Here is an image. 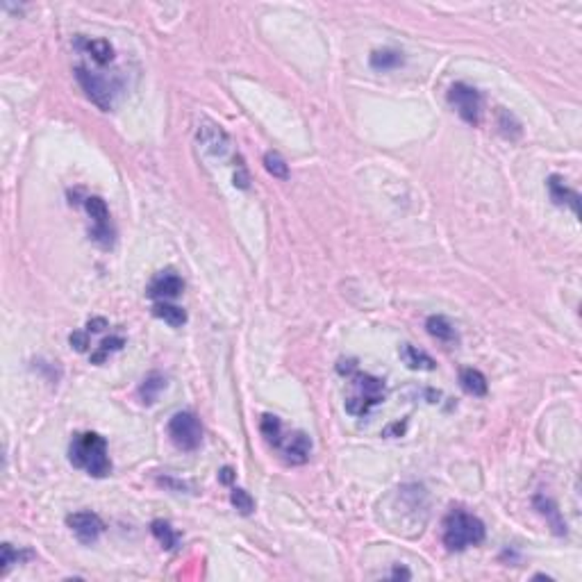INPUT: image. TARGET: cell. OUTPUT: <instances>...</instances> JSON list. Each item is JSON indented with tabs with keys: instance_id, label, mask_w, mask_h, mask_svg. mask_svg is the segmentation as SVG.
<instances>
[{
	"instance_id": "obj_1",
	"label": "cell",
	"mask_w": 582,
	"mask_h": 582,
	"mask_svg": "<svg viewBox=\"0 0 582 582\" xmlns=\"http://www.w3.org/2000/svg\"><path fill=\"white\" fill-rule=\"evenodd\" d=\"M69 460L73 467L84 469L91 478H107L112 473L107 441L96 433L75 435L69 446Z\"/></svg>"
},
{
	"instance_id": "obj_2",
	"label": "cell",
	"mask_w": 582,
	"mask_h": 582,
	"mask_svg": "<svg viewBox=\"0 0 582 582\" xmlns=\"http://www.w3.org/2000/svg\"><path fill=\"white\" fill-rule=\"evenodd\" d=\"M484 542V523L462 508L450 510L444 519V546L448 551L462 553L469 546H478Z\"/></svg>"
},
{
	"instance_id": "obj_3",
	"label": "cell",
	"mask_w": 582,
	"mask_h": 582,
	"mask_svg": "<svg viewBox=\"0 0 582 582\" xmlns=\"http://www.w3.org/2000/svg\"><path fill=\"white\" fill-rule=\"evenodd\" d=\"M169 437L180 450H196L202 444V426L193 412H178L169 421Z\"/></svg>"
},
{
	"instance_id": "obj_4",
	"label": "cell",
	"mask_w": 582,
	"mask_h": 582,
	"mask_svg": "<svg viewBox=\"0 0 582 582\" xmlns=\"http://www.w3.org/2000/svg\"><path fill=\"white\" fill-rule=\"evenodd\" d=\"M75 78H78L80 87L87 91V96L91 98V103H96L103 112H110L114 105V87L107 82L103 75L89 71L84 64H78L75 67Z\"/></svg>"
},
{
	"instance_id": "obj_5",
	"label": "cell",
	"mask_w": 582,
	"mask_h": 582,
	"mask_svg": "<svg viewBox=\"0 0 582 582\" xmlns=\"http://www.w3.org/2000/svg\"><path fill=\"white\" fill-rule=\"evenodd\" d=\"M448 103L455 107L457 114L464 118L469 125H478L480 123V107H482V98L476 87H471L467 82H455L448 89Z\"/></svg>"
},
{
	"instance_id": "obj_6",
	"label": "cell",
	"mask_w": 582,
	"mask_h": 582,
	"mask_svg": "<svg viewBox=\"0 0 582 582\" xmlns=\"http://www.w3.org/2000/svg\"><path fill=\"white\" fill-rule=\"evenodd\" d=\"M196 142L202 146V150H207L214 157H223L232 148L228 132L207 116H200V121L196 125Z\"/></svg>"
},
{
	"instance_id": "obj_7",
	"label": "cell",
	"mask_w": 582,
	"mask_h": 582,
	"mask_svg": "<svg viewBox=\"0 0 582 582\" xmlns=\"http://www.w3.org/2000/svg\"><path fill=\"white\" fill-rule=\"evenodd\" d=\"M84 207H87L89 217L93 219L91 239L103 248H110L114 244V230L110 228V210H107L105 200L101 196H89L84 198Z\"/></svg>"
},
{
	"instance_id": "obj_8",
	"label": "cell",
	"mask_w": 582,
	"mask_h": 582,
	"mask_svg": "<svg viewBox=\"0 0 582 582\" xmlns=\"http://www.w3.org/2000/svg\"><path fill=\"white\" fill-rule=\"evenodd\" d=\"M67 525L82 544H93L105 530V523L96 512H73L67 516Z\"/></svg>"
},
{
	"instance_id": "obj_9",
	"label": "cell",
	"mask_w": 582,
	"mask_h": 582,
	"mask_svg": "<svg viewBox=\"0 0 582 582\" xmlns=\"http://www.w3.org/2000/svg\"><path fill=\"white\" fill-rule=\"evenodd\" d=\"M182 291H185V280H182L176 271H161L150 280V285H148V296L155 300L178 298Z\"/></svg>"
},
{
	"instance_id": "obj_10",
	"label": "cell",
	"mask_w": 582,
	"mask_h": 582,
	"mask_svg": "<svg viewBox=\"0 0 582 582\" xmlns=\"http://www.w3.org/2000/svg\"><path fill=\"white\" fill-rule=\"evenodd\" d=\"M75 48L87 52V55L98 64V67H107L114 62V48L107 39H89V37H75Z\"/></svg>"
},
{
	"instance_id": "obj_11",
	"label": "cell",
	"mask_w": 582,
	"mask_h": 582,
	"mask_svg": "<svg viewBox=\"0 0 582 582\" xmlns=\"http://www.w3.org/2000/svg\"><path fill=\"white\" fill-rule=\"evenodd\" d=\"M285 452V460L289 464H305L309 460V452H312V441L305 433H294L289 435V439L285 444H280Z\"/></svg>"
},
{
	"instance_id": "obj_12",
	"label": "cell",
	"mask_w": 582,
	"mask_h": 582,
	"mask_svg": "<svg viewBox=\"0 0 582 582\" xmlns=\"http://www.w3.org/2000/svg\"><path fill=\"white\" fill-rule=\"evenodd\" d=\"M353 384L358 387V396L378 405L384 401V382L380 378H373L369 373H353Z\"/></svg>"
},
{
	"instance_id": "obj_13",
	"label": "cell",
	"mask_w": 582,
	"mask_h": 582,
	"mask_svg": "<svg viewBox=\"0 0 582 582\" xmlns=\"http://www.w3.org/2000/svg\"><path fill=\"white\" fill-rule=\"evenodd\" d=\"M548 193H551V200L555 205H569V207L574 210V214L580 212V196H578V191L569 189L564 185V180L559 178V176H551V178H548Z\"/></svg>"
},
{
	"instance_id": "obj_14",
	"label": "cell",
	"mask_w": 582,
	"mask_h": 582,
	"mask_svg": "<svg viewBox=\"0 0 582 582\" xmlns=\"http://www.w3.org/2000/svg\"><path fill=\"white\" fill-rule=\"evenodd\" d=\"M398 355H401V360L407 369H412V371H435V366H437L435 360L430 358L426 350H418L416 346H412V343H403Z\"/></svg>"
},
{
	"instance_id": "obj_15",
	"label": "cell",
	"mask_w": 582,
	"mask_h": 582,
	"mask_svg": "<svg viewBox=\"0 0 582 582\" xmlns=\"http://www.w3.org/2000/svg\"><path fill=\"white\" fill-rule=\"evenodd\" d=\"M535 508L539 510V514H544L548 521L553 525V532L555 535H566V523L562 521V516H559V510L555 508V503L548 498L544 493H537L535 496Z\"/></svg>"
},
{
	"instance_id": "obj_16",
	"label": "cell",
	"mask_w": 582,
	"mask_h": 582,
	"mask_svg": "<svg viewBox=\"0 0 582 582\" xmlns=\"http://www.w3.org/2000/svg\"><path fill=\"white\" fill-rule=\"evenodd\" d=\"M426 330H428L430 335H433L437 341H444V343L457 341V332H455V328H452V323H450L446 316H441V314L428 316V321H426Z\"/></svg>"
},
{
	"instance_id": "obj_17",
	"label": "cell",
	"mask_w": 582,
	"mask_h": 582,
	"mask_svg": "<svg viewBox=\"0 0 582 582\" xmlns=\"http://www.w3.org/2000/svg\"><path fill=\"white\" fill-rule=\"evenodd\" d=\"M153 314L161 321H166L171 328H182L187 323V312L178 305L166 303V300H157L153 305Z\"/></svg>"
},
{
	"instance_id": "obj_18",
	"label": "cell",
	"mask_w": 582,
	"mask_h": 582,
	"mask_svg": "<svg viewBox=\"0 0 582 582\" xmlns=\"http://www.w3.org/2000/svg\"><path fill=\"white\" fill-rule=\"evenodd\" d=\"M460 384L462 389L471 396H484L487 394V378L478 369H462L460 371Z\"/></svg>"
},
{
	"instance_id": "obj_19",
	"label": "cell",
	"mask_w": 582,
	"mask_h": 582,
	"mask_svg": "<svg viewBox=\"0 0 582 582\" xmlns=\"http://www.w3.org/2000/svg\"><path fill=\"white\" fill-rule=\"evenodd\" d=\"M166 387V378L159 373H150L148 378L144 380V384L139 387V398H142L144 405H153L157 401L159 392Z\"/></svg>"
},
{
	"instance_id": "obj_20",
	"label": "cell",
	"mask_w": 582,
	"mask_h": 582,
	"mask_svg": "<svg viewBox=\"0 0 582 582\" xmlns=\"http://www.w3.org/2000/svg\"><path fill=\"white\" fill-rule=\"evenodd\" d=\"M371 67L378 71H387V69H396L398 64H403V52L384 48V50H373L371 52Z\"/></svg>"
},
{
	"instance_id": "obj_21",
	"label": "cell",
	"mask_w": 582,
	"mask_h": 582,
	"mask_svg": "<svg viewBox=\"0 0 582 582\" xmlns=\"http://www.w3.org/2000/svg\"><path fill=\"white\" fill-rule=\"evenodd\" d=\"M150 532L155 535V539L161 544V548H166V551H173V548L178 546V535L166 521H161V519L153 521L150 523Z\"/></svg>"
},
{
	"instance_id": "obj_22",
	"label": "cell",
	"mask_w": 582,
	"mask_h": 582,
	"mask_svg": "<svg viewBox=\"0 0 582 582\" xmlns=\"http://www.w3.org/2000/svg\"><path fill=\"white\" fill-rule=\"evenodd\" d=\"M260 430H262V435L266 437L268 444L280 446V437H283V423H280L278 416L264 414L262 416V423H260Z\"/></svg>"
},
{
	"instance_id": "obj_23",
	"label": "cell",
	"mask_w": 582,
	"mask_h": 582,
	"mask_svg": "<svg viewBox=\"0 0 582 582\" xmlns=\"http://www.w3.org/2000/svg\"><path fill=\"white\" fill-rule=\"evenodd\" d=\"M264 166L266 171L271 173L273 178H280V180H287L289 178V166H287V161L283 159V155L275 153V150H268V153L264 155Z\"/></svg>"
},
{
	"instance_id": "obj_24",
	"label": "cell",
	"mask_w": 582,
	"mask_h": 582,
	"mask_svg": "<svg viewBox=\"0 0 582 582\" xmlns=\"http://www.w3.org/2000/svg\"><path fill=\"white\" fill-rule=\"evenodd\" d=\"M123 346H125V339H123V337H110V339H103V343H101V350L96 353V355H91V362H93V364H103V362L107 360V355L114 353V350H121Z\"/></svg>"
},
{
	"instance_id": "obj_25",
	"label": "cell",
	"mask_w": 582,
	"mask_h": 582,
	"mask_svg": "<svg viewBox=\"0 0 582 582\" xmlns=\"http://www.w3.org/2000/svg\"><path fill=\"white\" fill-rule=\"evenodd\" d=\"M230 501H232V505H234V508L239 510L244 516L253 514V510H255V501L251 498V493L244 491V489H239V487H234V489H232Z\"/></svg>"
},
{
	"instance_id": "obj_26",
	"label": "cell",
	"mask_w": 582,
	"mask_h": 582,
	"mask_svg": "<svg viewBox=\"0 0 582 582\" xmlns=\"http://www.w3.org/2000/svg\"><path fill=\"white\" fill-rule=\"evenodd\" d=\"M371 407H373V403L366 401V398H362V396H358V394L346 398V412L353 414V416H366L371 412Z\"/></svg>"
},
{
	"instance_id": "obj_27",
	"label": "cell",
	"mask_w": 582,
	"mask_h": 582,
	"mask_svg": "<svg viewBox=\"0 0 582 582\" xmlns=\"http://www.w3.org/2000/svg\"><path fill=\"white\" fill-rule=\"evenodd\" d=\"M21 557H23V555L16 553L12 546L3 544V559H0V564H3V566H0V571H3V574H7V569L12 566V562H18Z\"/></svg>"
},
{
	"instance_id": "obj_28",
	"label": "cell",
	"mask_w": 582,
	"mask_h": 582,
	"mask_svg": "<svg viewBox=\"0 0 582 582\" xmlns=\"http://www.w3.org/2000/svg\"><path fill=\"white\" fill-rule=\"evenodd\" d=\"M69 341H71V346H73L75 350H78V353H84V350H87V346H89V337H87V332H80V330L71 332Z\"/></svg>"
},
{
	"instance_id": "obj_29",
	"label": "cell",
	"mask_w": 582,
	"mask_h": 582,
	"mask_svg": "<svg viewBox=\"0 0 582 582\" xmlns=\"http://www.w3.org/2000/svg\"><path fill=\"white\" fill-rule=\"evenodd\" d=\"M405 430H407V421H403V423H401V421H396V423L387 426V428L382 430V437H389V439H392V437H401V435L405 433Z\"/></svg>"
},
{
	"instance_id": "obj_30",
	"label": "cell",
	"mask_w": 582,
	"mask_h": 582,
	"mask_svg": "<svg viewBox=\"0 0 582 582\" xmlns=\"http://www.w3.org/2000/svg\"><path fill=\"white\" fill-rule=\"evenodd\" d=\"M337 371H339L341 375H353L355 371H358V364H355V360H339Z\"/></svg>"
},
{
	"instance_id": "obj_31",
	"label": "cell",
	"mask_w": 582,
	"mask_h": 582,
	"mask_svg": "<svg viewBox=\"0 0 582 582\" xmlns=\"http://www.w3.org/2000/svg\"><path fill=\"white\" fill-rule=\"evenodd\" d=\"M107 328V321L103 319V316H96V319H91L89 323H87V330L89 332H101V330H105Z\"/></svg>"
},
{
	"instance_id": "obj_32",
	"label": "cell",
	"mask_w": 582,
	"mask_h": 582,
	"mask_svg": "<svg viewBox=\"0 0 582 582\" xmlns=\"http://www.w3.org/2000/svg\"><path fill=\"white\" fill-rule=\"evenodd\" d=\"M248 182H251V178H248L246 169L241 166V171H239V173L234 176V187H239V189H248Z\"/></svg>"
},
{
	"instance_id": "obj_33",
	"label": "cell",
	"mask_w": 582,
	"mask_h": 582,
	"mask_svg": "<svg viewBox=\"0 0 582 582\" xmlns=\"http://www.w3.org/2000/svg\"><path fill=\"white\" fill-rule=\"evenodd\" d=\"M392 578H394V580H398V578L409 580V578H412V574H409V571H407L405 566H396V569L392 571Z\"/></svg>"
},
{
	"instance_id": "obj_34",
	"label": "cell",
	"mask_w": 582,
	"mask_h": 582,
	"mask_svg": "<svg viewBox=\"0 0 582 582\" xmlns=\"http://www.w3.org/2000/svg\"><path fill=\"white\" fill-rule=\"evenodd\" d=\"M232 478H234V471L225 467V469L221 471V482H223V484H230V482H232Z\"/></svg>"
}]
</instances>
